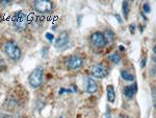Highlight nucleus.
Returning a JSON list of instances; mask_svg holds the SVG:
<instances>
[{"instance_id":"f257e3e1","label":"nucleus","mask_w":156,"mask_h":118,"mask_svg":"<svg viewBox=\"0 0 156 118\" xmlns=\"http://www.w3.org/2000/svg\"><path fill=\"white\" fill-rule=\"evenodd\" d=\"M44 80V69L42 67H37L29 75V84L32 88H39L43 84Z\"/></svg>"},{"instance_id":"f03ea898","label":"nucleus","mask_w":156,"mask_h":118,"mask_svg":"<svg viewBox=\"0 0 156 118\" xmlns=\"http://www.w3.org/2000/svg\"><path fill=\"white\" fill-rule=\"evenodd\" d=\"M4 52L6 54V56L9 59L14 61H18L20 60L21 56H22V52H21L20 47L18 46L17 44L13 42H6L4 44Z\"/></svg>"},{"instance_id":"7ed1b4c3","label":"nucleus","mask_w":156,"mask_h":118,"mask_svg":"<svg viewBox=\"0 0 156 118\" xmlns=\"http://www.w3.org/2000/svg\"><path fill=\"white\" fill-rule=\"evenodd\" d=\"M13 23L18 30H24L28 26V16L24 12H17L13 17Z\"/></svg>"},{"instance_id":"20e7f679","label":"nucleus","mask_w":156,"mask_h":118,"mask_svg":"<svg viewBox=\"0 0 156 118\" xmlns=\"http://www.w3.org/2000/svg\"><path fill=\"white\" fill-rule=\"evenodd\" d=\"M35 9L39 13L48 14L53 11V3L49 0H37L35 2Z\"/></svg>"},{"instance_id":"39448f33","label":"nucleus","mask_w":156,"mask_h":118,"mask_svg":"<svg viewBox=\"0 0 156 118\" xmlns=\"http://www.w3.org/2000/svg\"><path fill=\"white\" fill-rule=\"evenodd\" d=\"M83 64V60L81 56H72L70 58L67 59L66 61V66L68 69L70 70H77L79 69L80 67Z\"/></svg>"},{"instance_id":"423d86ee","label":"nucleus","mask_w":156,"mask_h":118,"mask_svg":"<svg viewBox=\"0 0 156 118\" xmlns=\"http://www.w3.org/2000/svg\"><path fill=\"white\" fill-rule=\"evenodd\" d=\"M91 41L92 43L95 45L96 47L98 48H102L106 45V40H105V37L102 33H94L91 36Z\"/></svg>"},{"instance_id":"0eeeda50","label":"nucleus","mask_w":156,"mask_h":118,"mask_svg":"<svg viewBox=\"0 0 156 118\" xmlns=\"http://www.w3.org/2000/svg\"><path fill=\"white\" fill-rule=\"evenodd\" d=\"M92 73L95 77H98V78H102V77H105L106 75L108 74V70L104 65L102 64H96L93 66V69H92Z\"/></svg>"},{"instance_id":"6e6552de","label":"nucleus","mask_w":156,"mask_h":118,"mask_svg":"<svg viewBox=\"0 0 156 118\" xmlns=\"http://www.w3.org/2000/svg\"><path fill=\"white\" fill-rule=\"evenodd\" d=\"M69 43V35L67 31H63L60 36L57 37L56 41L54 43V46L56 49H62L66 47Z\"/></svg>"},{"instance_id":"1a4fd4ad","label":"nucleus","mask_w":156,"mask_h":118,"mask_svg":"<svg viewBox=\"0 0 156 118\" xmlns=\"http://www.w3.org/2000/svg\"><path fill=\"white\" fill-rule=\"evenodd\" d=\"M136 91H137V84L134 83L132 85L128 86V87H125L124 89V93H125V96L128 98H132L134 95H135Z\"/></svg>"},{"instance_id":"9d476101","label":"nucleus","mask_w":156,"mask_h":118,"mask_svg":"<svg viewBox=\"0 0 156 118\" xmlns=\"http://www.w3.org/2000/svg\"><path fill=\"white\" fill-rule=\"evenodd\" d=\"M98 90V85L97 83L95 82V80H93L92 77L88 78V84H86V91L91 94H94Z\"/></svg>"},{"instance_id":"9b49d317","label":"nucleus","mask_w":156,"mask_h":118,"mask_svg":"<svg viewBox=\"0 0 156 118\" xmlns=\"http://www.w3.org/2000/svg\"><path fill=\"white\" fill-rule=\"evenodd\" d=\"M107 90V99L109 103H114V99H116V93H114V88L111 85L107 86L106 88Z\"/></svg>"},{"instance_id":"f8f14e48","label":"nucleus","mask_w":156,"mask_h":118,"mask_svg":"<svg viewBox=\"0 0 156 118\" xmlns=\"http://www.w3.org/2000/svg\"><path fill=\"white\" fill-rule=\"evenodd\" d=\"M121 76L123 80H128V82H132V80H134V76L132 75V74H130L129 72H127L126 70H123V71L121 72Z\"/></svg>"},{"instance_id":"ddd939ff","label":"nucleus","mask_w":156,"mask_h":118,"mask_svg":"<svg viewBox=\"0 0 156 118\" xmlns=\"http://www.w3.org/2000/svg\"><path fill=\"white\" fill-rule=\"evenodd\" d=\"M104 37H105L106 42L112 43L114 41V33H112V31H110V30H106Z\"/></svg>"},{"instance_id":"4468645a","label":"nucleus","mask_w":156,"mask_h":118,"mask_svg":"<svg viewBox=\"0 0 156 118\" xmlns=\"http://www.w3.org/2000/svg\"><path fill=\"white\" fill-rule=\"evenodd\" d=\"M109 59L112 63H114V64H119V63L121 62V58H120V56L118 54H112L111 56H109Z\"/></svg>"},{"instance_id":"2eb2a0df","label":"nucleus","mask_w":156,"mask_h":118,"mask_svg":"<svg viewBox=\"0 0 156 118\" xmlns=\"http://www.w3.org/2000/svg\"><path fill=\"white\" fill-rule=\"evenodd\" d=\"M122 7H123L124 17H125V18H127V17H128V14H129V5H128V2H127V1H124L123 4H122Z\"/></svg>"},{"instance_id":"dca6fc26","label":"nucleus","mask_w":156,"mask_h":118,"mask_svg":"<svg viewBox=\"0 0 156 118\" xmlns=\"http://www.w3.org/2000/svg\"><path fill=\"white\" fill-rule=\"evenodd\" d=\"M144 12H145V13H150V5H149V3H145V4H144Z\"/></svg>"},{"instance_id":"f3484780","label":"nucleus","mask_w":156,"mask_h":118,"mask_svg":"<svg viewBox=\"0 0 156 118\" xmlns=\"http://www.w3.org/2000/svg\"><path fill=\"white\" fill-rule=\"evenodd\" d=\"M5 68V64L2 60H0V71H2L3 69Z\"/></svg>"},{"instance_id":"a211bd4d","label":"nucleus","mask_w":156,"mask_h":118,"mask_svg":"<svg viewBox=\"0 0 156 118\" xmlns=\"http://www.w3.org/2000/svg\"><path fill=\"white\" fill-rule=\"evenodd\" d=\"M46 38L48 39L49 41H52L53 40V35H51V33H46Z\"/></svg>"},{"instance_id":"6ab92c4d","label":"nucleus","mask_w":156,"mask_h":118,"mask_svg":"<svg viewBox=\"0 0 156 118\" xmlns=\"http://www.w3.org/2000/svg\"><path fill=\"white\" fill-rule=\"evenodd\" d=\"M146 62H147V60H146V56L143 59V61H142V63H141V67L142 68H144V67L146 66Z\"/></svg>"},{"instance_id":"aec40b11","label":"nucleus","mask_w":156,"mask_h":118,"mask_svg":"<svg viewBox=\"0 0 156 118\" xmlns=\"http://www.w3.org/2000/svg\"><path fill=\"white\" fill-rule=\"evenodd\" d=\"M152 96H154V97H156V87L152 88Z\"/></svg>"},{"instance_id":"412c9836","label":"nucleus","mask_w":156,"mask_h":118,"mask_svg":"<svg viewBox=\"0 0 156 118\" xmlns=\"http://www.w3.org/2000/svg\"><path fill=\"white\" fill-rule=\"evenodd\" d=\"M116 19H118V21H119L120 23H122L123 21H122V19H121V17H120L119 15H116Z\"/></svg>"},{"instance_id":"4be33fe9","label":"nucleus","mask_w":156,"mask_h":118,"mask_svg":"<svg viewBox=\"0 0 156 118\" xmlns=\"http://www.w3.org/2000/svg\"><path fill=\"white\" fill-rule=\"evenodd\" d=\"M2 118H12L11 117V116H9V115H3V117Z\"/></svg>"},{"instance_id":"5701e85b","label":"nucleus","mask_w":156,"mask_h":118,"mask_svg":"<svg viewBox=\"0 0 156 118\" xmlns=\"http://www.w3.org/2000/svg\"><path fill=\"white\" fill-rule=\"evenodd\" d=\"M153 52H154V54H156V45H155V46L153 47Z\"/></svg>"},{"instance_id":"b1692460","label":"nucleus","mask_w":156,"mask_h":118,"mask_svg":"<svg viewBox=\"0 0 156 118\" xmlns=\"http://www.w3.org/2000/svg\"><path fill=\"white\" fill-rule=\"evenodd\" d=\"M153 61H154V63L156 64V56H154V58H153Z\"/></svg>"},{"instance_id":"393cba45","label":"nucleus","mask_w":156,"mask_h":118,"mask_svg":"<svg viewBox=\"0 0 156 118\" xmlns=\"http://www.w3.org/2000/svg\"><path fill=\"white\" fill-rule=\"evenodd\" d=\"M154 107L156 108V100H155V101H154Z\"/></svg>"}]
</instances>
